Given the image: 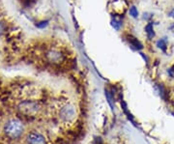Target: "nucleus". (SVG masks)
<instances>
[{
	"mask_svg": "<svg viewBox=\"0 0 174 144\" xmlns=\"http://www.w3.org/2000/svg\"><path fill=\"white\" fill-rule=\"evenodd\" d=\"M122 24H123V23H122V20H121L120 19H118V18L114 17V19H111V26H112V27H113L115 30L119 31L120 28L122 27Z\"/></svg>",
	"mask_w": 174,
	"mask_h": 144,
	"instance_id": "1a4fd4ad",
	"label": "nucleus"
},
{
	"mask_svg": "<svg viewBox=\"0 0 174 144\" xmlns=\"http://www.w3.org/2000/svg\"><path fill=\"white\" fill-rule=\"evenodd\" d=\"M5 132L10 137H19L23 132V125L18 120H12L7 123L5 127Z\"/></svg>",
	"mask_w": 174,
	"mask_h": 144,
	"instance_id": "f257e3e1",
	"label": "nucleus"
},
{
	"mask_svg": "<svg viewBox=\"0 0 174 144\" xmlns=\"http://www.w3.org/2000/svg\"><path fill=\"white\" fill-rule=\"evenodd\" d=\"M149 15L150 14H148V13H144L143 14V17H142V18H143L144 20H149V19L152 18V15Z\"/></svg>",
	"mask_w": 174,
	"mask_h": 144,
	"instance_id": "dca6fc26",
	"label": "nucleus"
},
{
	"mask_svg": "<svg viewBox=\"0 0 174 144\" xmlns=\"http://www.w3.org/2000/svg\"><path fill=\"white\" fill-rule=\"evenodd\" d=\"M156 46H157L158 49H160L161 50L165 52L166 49H167V38L166 37H163V38L158 40L156 43Z\"/></svg>",
	"mask_w": 174,
	"mask_h": 144,
	"instance_id": "6e6552de",
	"label": "nucleus"
},
{
	"mask_svg": "<svg viewBox=\"0 0 174 144\" xmlns=\"http://www.w3.org/2000/svg\"><path fill=\"white\" fill-rule=\"evenodd\" d=\"M46 58L49 63L52 64H60L64 61V54L59 50H49L46 52Z\"/></svg>",
	"mask_w": 174,
	"mask_h": 144,
	"instance_id": "7ed1b4c3",
	"label": "nucleus"
},
{
	"mask_svg": "<svg viewBox=\"0 0 174 144\" xmlns=\"http://www.w3.org/2000/svg\"><path fill=\"white\" fill-rule=\"evenodd\" d=\"M168 17L169 18H171V19H174V8L170 11L169 13H168Z\"/></svg>",
	"mask_w": 174,
	"mask_h": 144,
	"instance_id": "f3484780",
	"label": "nucleus"
},
{
	"mask_svg": "<svg viewBox=\"0 0 174 144\" xmlns=\"http://www.w3.org/2000/svg\"><path fill=\"white\" fill-rule=\"evenodd\" d=\"M159 92H160V96L161 98L163 99V100H166V97H167V90L166 88L163 86V84H159Z\"/></svg>",
	"mask_w": 174,
	"mask_h": 144,
	"instance_id": "9b49d317",
	"label": "nucleus"
},
{
	"mask_svg": "<svg viewBox=\"0 0 174 144\" xmlns=\"http://www.w3.org/2000/svg\"><path fill=\"white\" fill-rule=\"evenodd\" d=\"M167 73H168V74H169V76H170L171 77L174 78V65H173L171 68L168 69V70H167Z\"/></svg>",
	"mask_w": 174,
	"mask_h": 144,
	"instance_id": "4468645a",
	"label": "nucleus"
},
{
	"mask_svg": "<svg viewBox=\"0 0 174 144\" xmlns=\"http://www.w3.org/2000/svg\"><path fill=\"white\" fill-rule=\"evenodd\" d=\"M28 144H46L45 137L38 132H31L27 136Z\"/></svg>",
	"mask_w": 174,
	"mask_h": 144,
	"instance_id": "20e7f679",
	"label": "nucleus"
},
{
	"mask_svg": "<svg viewBox=\"0 0 174 144\" xmlns=\"http://www.w3.org/2000/svg\"><path fill=\"white\" fill-rule=\"evenodd\" d=\"M127 41H128V43H129V45L133 47V49L135 50H138V51H139V50H143V45L141 44V42L139 41V40H138L135 38V37H134V36H131V35H128L127 36Z\"/></svg>",
	"mask_w": 174,
	"mask_h": 144,
	"instance_id": "39448f33",
	"label": "nucleus"
},
{
	"mask_svg": "<svg viewBox=\"0 0 174 144\" xmlns=\"http://www.w3.org/2000/svg\"><path fill=\"white\" fill-rule=\"evenodd\" d=\"M47 24H49V20H43V21H40V22H38V23H36V26L38 28L43 29V28L46 27Z\"/></svg>",
	"mask_w": 174,
	"mask_h": 144,
	"instance_id": "f8f14e48",
	"label": "nucleus"
},
{
	"mask_svg": "<svg viewBox=\"0 0 174 144\" xmlns=\"http://www.w3.org/2000/svg\"><path fill=\"white\" fill-rule=\"evenodd\" d=\"M129 14L130 15L133 19H138L139 17V13H138V10L135 6H131L129 9Z\"/></svg>",
	"mask_w": 174,
	"mask_h": 144,
	"instance_id": "9d476101",
	"label": "nucleus"
},
{
	"mask_svg": "<svg viewBox=\"0 0 174 144\" xmlns=\"http://www.w3.org/2000/svg\"><path fill=\"white\" fill-rule=\"evenodd\" d=\"M144 31L146 33L147 39L148 40H153V38H155L156 33L154 30V23L153 22H148L144 27Z\"/></svg>",
	"mask_w": 174,
	"mask_h": 144,
	"instance_id": "0eeeda50",
	"label": "nucleus"
},
{
	"mask_svg": "<svg viewBox=\"0 0 174 144\" xmlns=\"http://www.w3.org/2000/svg\"><path fill=\"white\" fill-rule=\"evenodd\" d=\"M20 108H22L20 109H22L23 112L32 113V112H36V111L38 110V105L33 102H25L22 104Z\"/></svg>",
	"mask_w": 174,
	"mask_h": 144,
	"instance_id": "423d86ee",
	"label": "nucleus"
},
{
	"mask_svg": "<svg viewBox=\"0 0 174 144\" xmlns=\"http://www.w3.org/2000/svg\"><path fill=\"white\" fill-rule=\"evenodd\" d=\"M60 118L64 122H72L76 118V110L72 105H66L60 110Z\"/></svg>",
	"mask_w": 174,
	"mask_h": 144,
	"instance_id": "f03ea898",
	"label": "nucleus"
},
{
	"mask_svg": "<svg viewBox=\"0 0 174 144\" xmlns=\"http://www.w3.org/2000/svg\"><path fill=\"white\" fill-rule=\"evenodd\" d=\"M5 30H6V26H5L4 23L0 22V35H2L5 32Z\"/></svg>",
	"mask_w": 174,
	"mask_h": 144,
	"instance_id": "2eb2a0df",
	"label": "nucleus"
},
{
	"mask_svg": "<svg viewBox=\"0 0 174 144\" xmlns=\"http://www.w3.org/2000/svg\"><path fill=\"white\" fill-rule=\"evenodd\" d=\"M105 97H107V102H108L109 105L111 106V108H113V105H112V97H111V95H110V92L108 91V90H105Z\"/></svg>",
	"mask_w": 174,
	"mask_h": 144,
	"instance_id": "ddd939ff",
	"label": "nucleus"
}]
</instances>
